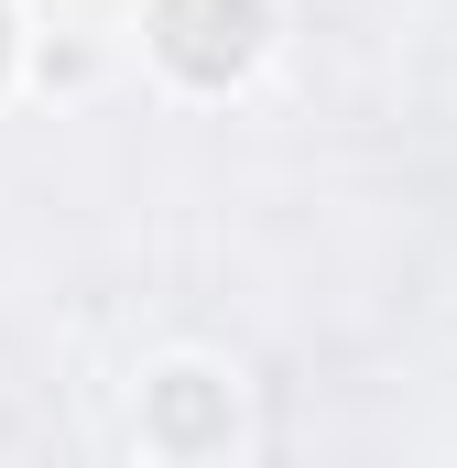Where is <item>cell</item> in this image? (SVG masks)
<instances>
[{"label":"cell","instance_id":"obj_1","mask_svg":"<svg viewBox=\"0 0 457 468\" xmlns=\"http://www.w3.org/2000/svg\"><path fill=\"white\" fill-rule=\"evenodd\" d=\"M164 55L186 77H239L261 55V0H164Z\"/></svg>","mask_w":457,"mask_h":468}]
</instances>
